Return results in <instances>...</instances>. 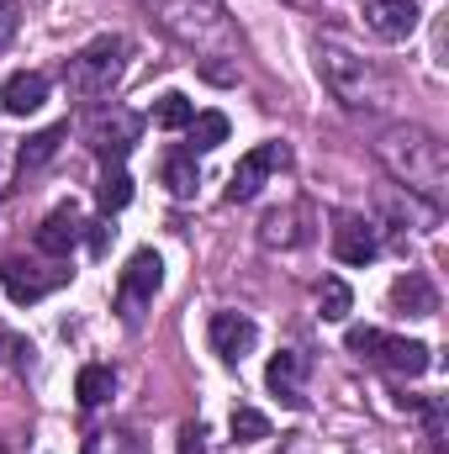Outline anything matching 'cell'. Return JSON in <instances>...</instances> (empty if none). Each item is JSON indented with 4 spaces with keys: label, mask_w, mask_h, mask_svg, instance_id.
<instances>
[{
    "label": "cell",
    "mask_w": 449,
    "mask_h": 454,
    "mask_svg": "<svg viewBox=\"0 0 449 454\" xmlns=\"http://www.w3.org/2000/svg\"><path fill=\"white\" fill-rule=\"evenodd\" d=\"M343 343H349V354H359V359H370V364H381V370H391V375H402V380H418V375H429V364H434L429 343L397 339V333H381V328H349Z\"/></svg>",
    "instance_id": "cell-5"
},
{
    "label": "cell",
    "mask_w": 449,
    "mask_h": 454,
    "mask_svg": "<svg viewBox=\"0 0 449 454\" xmlns=\"http://www.w3.org/2000/svg\"><path fill=\"white\" fill-rule=\"evenodd\" d=\"M43 101H48V74H37V69H16V74L0 85L5 116H32V112H43Z\"/></svg>",
    "instance_id": "cell-16"
},
{
    "label": "cell",
    "mask_w": 449,
    "mask_h": 454,
    "mask_svg": "<svg viewBox=\"0 0 449 454\" xmlns=\"http://www.w3.org/2000/svg\"><path fill=\"white\" fill-rule=\"evenodd\" d=\"M334 254L343 264H370L375 254H381V232L370 217H359V212H338L334 217Z\"/></svg>",
    "instance_id": "cell-12"
},
{
    "label": "cell",
    "mask_w": 449,
    "mask_h": 454,
    "mask_svg": "<svg viewBox=\"0 0 449 454\" xmlns=\"http://www.w3.org/2000/svg\"><path fill=\"white\" fill-rule=\"evenodd\" d=\"M122 69H127V37L106 32V37L85 43L75 59H64V90H69V101H101L116 90Z\"/></svg>",
    "instance_id": "cell-4"
},
{
    "label": "cell",
    "mask_w": 449,
    "mask_h": 454,
    "mask_svg": "<svg viewBox=\"0 0 449 454\" xmlns=\"http://www.w3.org/2000/svg\"><path fill=\"white\" fill-rule=\"evenodd\" d=\"M191 116H196V106H191V96H180V90H164V96L154 101V127H164V132H185Z\"/></svg>",
    "instance_id": "cell-24"
},
{
    "label": "cell",
    "mask_w": 449,
    "mask_h": 454,
    "mask_svg": "<svg viewBox=\"0 0 449 454\" xmlns=\"http://www.w3.org/2000/svg\"><path fill=\"white\" fill-rule=\"evenodd\" d=\"M159 286H164V259L154 248H138L127 259V270H122V286H116V312H122L127 328L143 323V307L159 296Z\"/></svg>",
    "instance_id": "cell-6"
},
{
    "label": "cell",
    "mask_w": 449,
    "mask_h": 454,
    "mask_svg": "<svg viewBox=\"0 0 449 454\" xmlns=\"http://www.w3.org/2000/svg\"><path fill=\"white\" fill-rule=\"evenodd\" d=\"M127 201H132V175H127L122 164H106V175L96 180V207H101V217H116Z\"/></svg>",
    "instance_id": "cell-23"
},
{
    "label": "cell",
    "mask_w": 449,
    "mask_h": 454,
    "mask_svg": "<svg viewBox=\"0 0 449 454\" xmlns=\"http://www.w3.org/2000/svg\"><path fill=\"white\" fill-rule=\"evenodd\" d=\"M148 16L185 48H196L201 59H227L238 48V32L227 21L223 0H143Z\"/></svg>",
    "instance_id": "cell-2"
},
{
    "label": "cell",
    "mask_w": 449,
    "mask_h": 454,
    "mask_svg": "<svg viewBox=\"0 0 449 454\" xmlns=\"http://www.w3.org/2000/svg\"><path fill=\"white\" fill-rule=\"evenodd\" d=\"M85 454H143V439L132 428H101L85 439Z\"/></svg>",
    "instance_id": "cell-26"
},
{
    "label": "cell",
    "mask_w": 449,
    "mask_h": 454,
    "mask_svg": "<svg viewBox=\"0 0 449 454\" xmlns=\"http://www.w3.org/2000/svg\"><path fill=\"white\" fill-rule=\"evenodd\" d=\"M302 223H307L302 207H275V212L259 223V243H264V248H302V243L312 238Z\"/></svg>",
    "instance_id": "cell-19"
},
{
    "label": "cell",
    "mask_w": 449,
    "mask_h": 454,
    "mask_svg": "<svg viewBox=\"0 0 449 454\" xmlns=\"http://www.w3.org/2000/svg\"><path fill=\"white\" fill-rule=\"evenodd\" d=\"M85 143H91V153H96V159L122 164V159L143 143V116L127 112V106H106V112H96L91 132H85Z\"/></svg>",
    "instance_id": "cell-8"
},
{
    "label": "cell",
    "mask_w": 449,
    "mask_h": 454,
    "mask_svg": "<svg viewBox=\"0 0 449 454\" xmlns=\"http://www.w3.org/2000/svg\"><path fill=\"white\" fill-rule=\"evenodd\" d=\"M391 307H397L402 317H434V312H439V291H434L429 275L407 270V275L391 286Z\"/></svg>",
    "instance_id": "cell-17"
},
{
    "label": "cell",
    "mask_w": 449,
    "mask_h": 454,
    "mask_svg": "<svg viewBox=\"0 0 449 454\" xmlns=\"http://www.w3.org/2000/svg\"><path fill=\"white\" fill-rule=\"evenodd\" d=\"M381 212L391 217L397 227H407L413 223V232H434V227L445 223V212L434 207V201H423V196H413V191H381Z\"/></svg>",
    "instance_id": "cell-15"
},
{
    "label": "cell",
    "mask_w": 449,
    "mask_h": 454,
    "mask_svg": "<svg viewBox=\"0 0 449 454\" xmlns=\"http://www.w3.org/2000/svg\"><path fill=\"white\" fill-rule=\"evenodd\" d=\"M375 153H381V164L391 169V180H397L402 191H413V196H423V201H434V207L445 201L449 153L429 127H418V121H391V127L381 132Z\"/></svg>",
    "instance_id": "cell-1"
},
{
    "label": "cell",
    "mask_w": 449,
    "mask_h": 454,
    "mask_svg": "<svg viewBox=\"0 0 449 454\" xmlns=\"http://www.w3.org/2000/svg\"><path fill=\"white\" fill-rule=\"evenodd\" d=\"M180 454H207V428L201 423H185L180 428Z\"/></svg>",
    "instance_id": "cell-29"
},
{
    "label": "cell",
    "mask_w": 449,
    "mask_h": 454,
    "mask_svg": "<svg viewBox=\"0 0 449 454\" xmlns=\"http://www.w3.org/2000/svg\"><path fill=\"white\" fill-rule=\"evenodd\" d=\"M116 391V370L112 364H85L80 370V380H75V396H80V407H106Z\"/></svg>",
    "instance_id": "cell-21"
},
{
    "label": "cell",
    "mask_w": 449,
    "mask_h": 454,
    "mask_svg": "<svg viewBox=\"0 0 449 454\" xmlns=\"http://www.w3.org/2000/svg\"><path fill=\"white\" fill-rule=\"evenodd\" d=\"M286 164H291V148H286L280 137H270V143L248 148V153L238 159L232 180H227V201H232V207H238V201H254V196L264 191V180H270L275 169H286Z\"/></svg>",
    "instance_id": "cell-9"
},
{
    "label": "cell",
    "mask_w": 449,
    "mask_h": 454,
    "mask_svg": "<svg viewBox=\"0 0 449 454\" xmlns=\"http://www.w3.org/2000/svg\"><path fill=\"white\" fill-rule=\"evenodd\" d=\"M207 339H212V354H217V359L238 364L243 354H254L259 328H254V317H243V312H212V323H207Z\"/></svg>",
    "instance_id": "cell-13"
},
{
    "label": "cell",
    "mask_w": 449,
    "mask_h": 454,
    "mask_svg": "<svg viewBox=\"0 0 449 454\" xmlns=\"http://www.w3.org/2000/svg\"><path fill=\"white\" fill-rule=\"evenodd\" d=\"M159 180H164V191H169L175 201H191V196L201 191V164H196V153H191V148H169L164 164H159Z\"/></svg>",
    "instance_id": "cell-18"
},
{
    "label": "cell",
    "mask_w": 449,
    "mask_h": 454,
    "mask_svg": "<svg viewBox=\"0 0 449 454\" xmlns=\"http://www.w3.org/2000/svg\"><path fill=\"white\" fill-rule=\"evenodd\" d=\"M418 0H365V27L381 37V43H402L418 32Z\"/></svg>",
    "instance_id": "cell-14"
},
{
    "label": "cell",
    "mask_w": 449,
    "mask_h": 454,
    "mask_svg": "<svg viewBox=\"0 0 449 454\" xmlns=\"http://www.w3.org/2000/svg\"><path fill=\"white\" fill-rule=\"evenodd\" d=\"M185 132H191V143H185L191 153H212V148H223V143H227L232 121H227L223 112H196V116H191V127H185Z\"/></svg>",
    "instance_id": "cell-22"
},
{
    "label": "cell",
    "mask_w": 449,
    "mask_h": 454,
    "mask_svg": "<svg viewBox=\"0 0 449 454\" xmlns=\"http://www.w3.org/2000/svg\"><path fill=\"white\" fill-rule=\"evenodd\" d=\"M85 227H91V232H85L91 254H106V248H112V232H116V227H112V223H85Z\"/></svg>",
    "instance_id": "cell-30"
},
{
    "label": "cell",
    "mask_w": 449,
    "mask_h": 454,
    "mask_svg": "<svg viewBox=\"0 0 449 454\" xmlns=\"http://www.w3.org/2000/svg\"><path fill=\"white\" fill-rule=\"evenodd\" d=\"M232 439L238 444H259V439H270V418L259 412V407H232Z\"/></svg>",
    "instance_id": "cell-27"
},
{
    "label": "cell",
    "mask_w": 449,
    "mask_h": 454,
    "mask_svg": "<svg viewBox=\"0 0 449 454\" xmlns=\"http://www.w3.org/2000/svg\"><path fill=\"white\" fill-rule=\"evenodd\" d=\"M307 370H312V359L302 354V348H280L275 359H270V370H264V386L286 402V407H307Z\"/></svg>",
    "instance_id": "cell-10"
},
{
    "label": "cell",
    "mask_w": 449,
    "mask_h": 454,
    "mask_svg": "<svg viewBox=\"0 0 449 454\" xmlns=\"http://www.w3.org/2000/svg\"><path fill=\"white\" fill-rule=\"evenodd\" d=\"M80 243H85V217H80L75 201L69 207H53L43 217V227H37V254H48V259H69Z\"/></svg>",
    "instance_id": "cell-11"
},
{
    "label": "cell",
    "mask_w": 449,
    "mask_h": 454,
    "mask_svg": "<svg viewBox=\"0 0 449 454\" xmlns=\"http://www.w3.org/2000/svg\"><path fill=\"white\" fill-rule=\"evenodd\" d=\"M318 74H323L328 96L349 112H381L391 101V80L370 59H359V53H349L338 43H318Z\"/></svg>",
    "instance_id": "cell-3"
},
{
    "label": "cell",
    "mask_w": 449,
    "mask_h": 454,
    "mask_svg": "<svg viewBox=\"0 0 449 454\" xmlns=\"http://www.w3.org/2000/svg\"><path fill=\"white\" fill-rule=\"evenodd\" d=\"M64 137H69V121H59V127H43V132H32V137L21 143V153H16V180L27 185V180H32V175H37V169H43V164H48V159L59 153V143H64Z\"/></svg>",
    "instance_id": "cell-20"
},
{
    "label": "cell",
    "mask_w": 449,
    "mask_h": 454,
    "mask_svg": "<svg viewBox=\"0 0 449 454\" xmlns=\"http://www.w3.org/2000/svg\"><path fill=\"white\" fill-rule=\"evenodd\" d=\"M16 27H21V5L16 0H0V48H11Z\"/></svg>",
    "instance_id": "cell-28"
},
{
    "label": "cell",
    "mask_w": 449,
    "mask_h": 454,
    "mask_svg": "<svg viewBox=\"0 0 449 454\" xmlns=\"http://www.w3.org/2000/svg\"><path fill=\"white\" fill-rule=\"evenodd\" d=\"M69 259H53V264H37V259H0V286H5V296L16 301V307H27V301H43L48 291H59V286H69Z\"/></svg>",
    "instance_id": "cell-7"
},
{
    "label": "cell",
    "mask_w": 449,
    "mask_h": 454,
    "mask_svg": "<svg viewBox=\"0 0 449 454\" xmlns=\"http://www.w3.org/2000/svg\"><path fill=\"white\" fill-rule=\"evenodd\" d=\"M318 312H323L328 323H343V317L354 312V291H349L338 275H328V280L318 286Z\"/></svg>",
    "instance_id": "cell-25"
}]
</instances>
